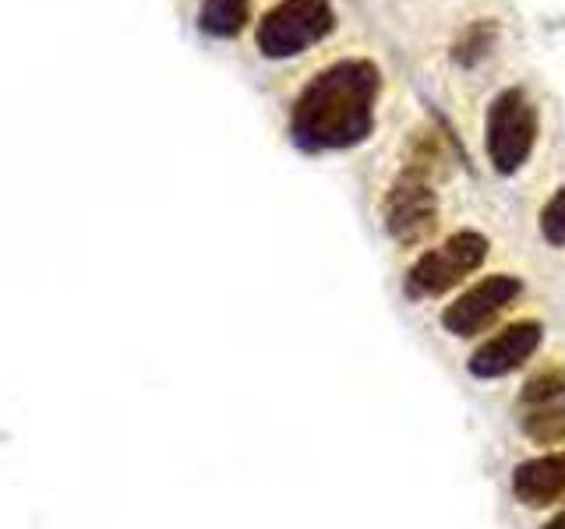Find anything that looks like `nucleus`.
<instances>
[{
  "mask_svg": "<svg viewBox=\"0 0 565 529\" xmlns=\"http://www.w3.org/2000/svg\"><path fill=\"white\" fill-rule=\"evenodd\" d=\"M382 71L375 61L350 57L322 67L300 88L290 110V138L300 152L353 149L375 131Z\"/></svg>",
  "mask_w": 565,
  "mask_h": 529,
  "instance_id": "1",
  "label": "nucleus"
},
{
  "mask_svg": "<svg viewBox=\"0 0 565 529\" xmlns=\"http://www.w3.org/2000/svg\"><path fill=\"white\" fill-rule=\"evenodd\" d=\"M431 159L435 145L428 152H414L411 163L399 170L385 194V229L403 247L428 240L438 226V191L431 184Z\"/></svg>",
  "mask_w": 565,
  "mask_h": 529,
  "instance_id": "2",
  "label": "nucleus"
},
{
  "mask_svg": "<svg viewBox=\"0 0 565 529\" xmlns=\"http://www.w3.org/2000/svg\"><path fill=\"white\" fill-rule=\"evenodd\" d=\"M335 29V11L329 0H279L262 14L255 43L269 61H290L322 43Z\"/></svg>",
  "mask_w": 565,
  "mask_h": 529,
  "instance_id": "3",
  "label": "nucleus"
},
{
  "mask_svg": "<svg viewBox=\"0 0 565 529\" xmlns=\"http://www.w3.org/2000/svg\"><path fill=\"white\" fill-rule=\"evenodd\" d=\"M537 141V110L523 88H505L491 99L484 120V149L499 173H516L534 152Z\"/></svg>",
  "mask_w": 565,
  "mask_h": 529,
  "instance_id": "4",
  "label": "nucleus"
},
{
  "mask_svg": "<svg viewBox=\"0 0 565 529\" xmlns=\"http://www.w3.org/2000/svg\"><path fill=\"white\" fill-rule=\"evenodd\" d=\"M488 258V240L473 229H463V234H452L446 244L424 251L411 272H406V293L411 296H438L452 290L459 279H467L470 272H477Z\"/></svg>",
  "mask_w": 565,
  "mask_h": 529,
  "instance_id": "5",
  "label": "nucleus"
},
{
  "mask_svg": "<svg viewBox=\"0 0 565 529\" xmlns=\"http://www.w3.org/2000/svg\"><path fill=\"white\" fill-rule=\"evenodd\" d=\"M520 290H523V282L516 276H505V272L488 276L441 311V325H446L452 335H463V339L481 335L494 317L520 296Z\"/></svg>",
  "mask_w": 565,
  "mask_h": 529,
  "instance_id": "6",
  "label": "nucleus"
},
{
  "mask_svg": "<svg viewBox=\"0 0 565 529\" xmlns=\"http://www.w3.org/2000/svg\"><path fill=\"white\" fill-rule=\"evenodd\" d=\"M520 420L526 438L541 441V445L565 441V370H541L537 378L523 385Z\"/></svg>",
  "mask_w": 565,
  "mask_h": 529,
  "instance_id": "7",
  "label": "nucleus"
},
{
  "mask_svg": "<svg viewBox=\"0 0 565 529\" xmlns=\"http://www.w3.org/2000/svg\"><path fill=\"white\" fill-rule=\"evenodd\" d=\"M541 325L537 322H516L502 328L494 339H488L481 349L470 357V370L477 378H502L509 370H516L534 357V349L541 346Z\"/></svg>",
  "mask_w": 565,
  "mask_h": 529,
  "instance_id": "8",
  "label": "nucleus"
},
{
  "mask_svg": "<svg viewBox=\"0 0 565 529\" xmlns=\"http://www.w3.org/2000/svg\"><path fill=\"white\" fill-rule=\"evenodd\" d=\"M512 494H516V501L530 508H544L565 498V452L520 463L516 473H512Z\"/></svg>",
  "mask_w": 565,
  "mask_h": 529,
  "instance_id": "9",
  "label": "nucleus"
},
{
  "mask_svg": "<svg viewBox=\"0 0 565 529\" xmlns=\"http://www.w3.org/2000/svg\"><path fill=\"white\" fill-rule=\"evenodd\" d=\"M252 18V0H202L199 29L212 40H234Z\"/></svg>",
  "mask_w": 565,
  "mask_h": 529,
  "instance_id": "10",
  "label": "nucleus"
},
{
  "mask_svg": "<svg viewBox=\"0 0 565 529\" xmlns=\"http://www.w3.org/2000/svg\"><path fill=\"white\" fill-rule=\"evenodd\" d=\"M494 40H499V25H494L491 18H481V22H473V25L456 40V46H452V61H456L459 67L481 64V61L488 57V53H491Z\"/></svg>",
  "mask_w": 565,
  "mask_h": 529,
  "instance_id": "11",
  "label": "nucleus"
},
{
  "mask_svg": "<svg viewBox=\"0 0 565 529\" xmlns=\"http://www.w3.org/2000/svg\"><path fill=\"white\" fill-rule=\"evenodd\" d=\"M541 237L555 247H565V187H558L555 198L541 208Z\"/></svg>",
  "mask_w": 565,
  "mask_h": 529,
  "instance_id": "12",
  "label": "nucleus"
},
{
  "mask_svg": "<svg viewBox=\"0 0 565 529\" xmlns=\"http://www.w3.org/2000/svg\"><path fill=\"white\" fill-rule=\"evenodd\" d=\"M544 529H565V511H562V516H555L552 522H547Z\"/></svg>",
  "mask_w": 565,
  "mask_h": 529,
  "instance_id": "13",
  "label": "nucleus"
}]
</instances>
